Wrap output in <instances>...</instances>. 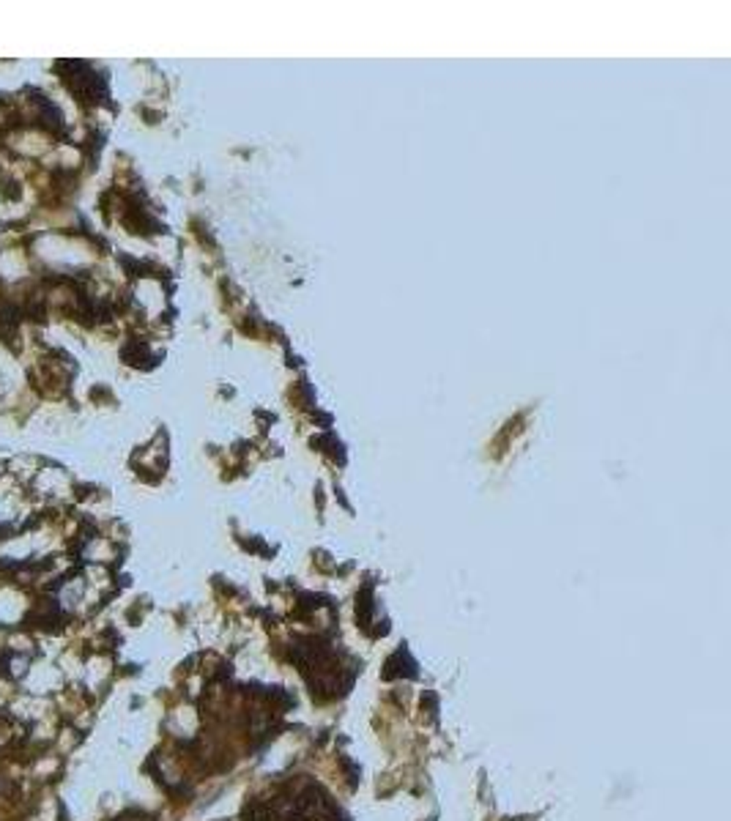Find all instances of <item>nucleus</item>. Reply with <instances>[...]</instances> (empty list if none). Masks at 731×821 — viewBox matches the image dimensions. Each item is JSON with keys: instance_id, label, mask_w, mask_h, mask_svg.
<instances>
[{"instance_id": "nucleus-2", "label": "nucleus", "mask_w": 731, "mask_h": 821, "mask_svg": "<svg viewBox=\"0 0 731 821\" xmlns=\"http://www.w3.org/2000/svg\"><path fill=\"white\" fill-rule=\"evenodd\" d=\"M274 819V811L266 808L263 802H252L247 811H244V821H272Z\"/></svg>"}, {"instance_id": "nucleus-1", "label": "nucleus", "mask_w": 731, "mask_h": 821, "mask_svg": "<svg viewBox=\"0 0 731 821\" xmlns=\"http://www.w3.org/2000/svg\"><path fill=\"white\" fill-rule=\"evenodd\" d=\"M285 816H288V821H334L337 819V808H334L332 797L321 786H307L293 797Z\"/></svg>"}]
</instances>
